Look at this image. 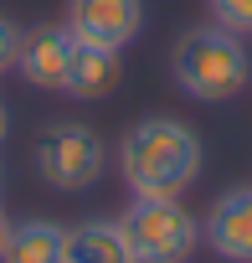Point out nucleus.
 <instances>
[{
	"mask_svg": "<svg viewBox=\"0 0 252 263\" xmlns=\"http://www.w3.org/2000/svg\"><path fill=\"white\" fill-rule=\"evenodd\" d=\"M0 263H67V227L62 222H47V217L16 222L11 237H6Z\"/></svg>",
	"mask_w": 252,
	"mask_h": 263,
	"instance_id": "obj_9",
	"label": "nucleus"
},
{
	"mask_svg": "<svg viewBox=\"0 0 252 263\" xmlns=\"http://www.w3.org/2000/svg\"><path fill=\"white\" fill-rule=\"evenodd\" d=\"M113 83H118V52L82 47L72 62V78H67V98H103V93H113Z\"/></svg>",
	"mask_w": 252,
	"mask_h": 263,
	"instance_id": "obj_10",
	"label": "nucleus"
},
{
	"mask_svg": "<svg viewBox=\"0 0 252 263\" xmlns=\"http://www.w3.org/2000/svg\"><path fill=\"white\" fill-rule=\"evenodd\" d=\"M103 171H108V145L98 140V129L72 124V119L41 129V140H36V176L52 191H62V196L93 191L103 181Z\"/></svg>",
	"mask_w": 252,
	"mask_h": 263,
	"instance_id": "obj_4",
	"label": "nucleus"
},
{
	"mask_svg": "<svg viewBox=\"0 0 252 263\" xmlns=\"http://www.w3.org/2000/svg\"><path fill=\"white\" fill-rule=\"evenodd\" d=\"M82 42L57 21V26H36L21 36V57H16V72L36 88V93H67V78H72V62H77Z\"/></svg>",
	"mask_w": 252,
	"mask_h": 263,
	"instance_id": "obj_6",
	"label": "nucleus"
},
{
	"mask_svg": "<svg viewBox=\"0 0 252 263\" xmlns=\"http://www.w3.org/2000/svg\"><path fill=\"white\" fill-rule=\"evenodd\" d=\"M118 227L134 263H191L201 248V217L180 196H134Z\"/></svg>",
	"mask_w": 252,
	"mask_h": 263,
	"instance_id": "obj_3",
	"label": "nucleus"
},
{
	"mask_svg": "<svg viewBox=\"0 0 252 263\" xmlns=\"http://www.w3.org/2000/svg\"><path fill=\"white\" fill-rule=\"evenodd\" d=\"M201 135L185 119L150 114L118 140V176L134 196H185L201 176Z\"/></svg>",
	"mask_w": 252,
	"mask_h": 263,
	"instance_id": "obj_1",
	"label": "nucleus"
},
{
	"mask_svg": "<svg viewBox=\"0 0 252 263\" xmlns=\"http://www.w3.org/2000/svg\"><path fill=\"white\" fill-rule=\"evenodd\" d=\"M6 237H11V222H6V212H0V253H6Z\"/></svg>",
	"mask_w": 252,
	"mask_h": 263,
	"instance_id": "obj_14",
	"label": "nucleus"
},
{
	"mask_svg": "<svg viewBox=\"0 0 252 263\" xmlns=\"http://www.w3.org/2000/svg\"><path fill=\"white\" fill-rule=\"evenodd\" d=\"M62 26L98 52H123L144 31V0H67Z\"/></svg>",
	"mask_w": 252,
	"mask_h": 263,
	"instance_id": "obj_5",
	"label": "nucleus"
},
{
	"mask_svg": "<svg viewBox=\"0 0 252 263\" xmlns=\"http://www.w3.org/2000/svg\"><path fill=\"white\" fill-rule=\"evenodd\" d=\"M6 135H11V114H6V103H0V145H6Z\"/></svg>",
	"mask_w": 252,
	"mask_h": 263,
	"instance_id": "obj_13",
	"label": "nucleus"
},
{
	"mask_svg": "<svg viewBox=\"0 0 252 263\" xmlns=\"http://www.w3.org/2000/svg\"><path fill=\"white\" fill-rule=\"evenodd\" d=\"M170 78L185 98L196 103H232L247 83H252V57H247V36L206 21V26H185L170 47Z\"/></svg>",
	"mask_w": 252,
	"mask_h": 263,
	"instance_id": "obj_2",
	"label": "nucleus"
},
{
	"mask_svg": "<svg viewBox=\"0 0 252 263\" xmlns=\"http://www.w3.org/2000/svg\"><path fill=\"white\" fill-rule=\"evenodd\" d=\"M206 11L216 26L237 31V36H252V0H206Z\"/></svg>",
	"mask_w": 252,
	"mask_h": 263,
	"instance_id": "obj_11",
	"label": "nucleus"
},
{
	"mask_svg": "<svg viewBox=\"0 0 252 263\" xmlns=\"http://www.w3.org/2000/svg\"><path fill=\"white\" fill-rule=\"evenodd\" d=\"M67 263H134L118 217H88L67 227Z\"/></svg>",
	"mask_w": 252,
	"mask_h": 263,
	"instance_id": "obj_8",
	"label": "nucleus"
},
{
	"mask_svg": "<svg viewBox=\"0 0 252 263\" xmlns=\"http://www.w3.org/2000/svg\"><path fill=\"white\" fill-rule=\"evenodd\" d=\"M21 26L11 21V16H0V78L6 72H16V57H21Z\"/></svg>",
	"mask_w": 252,
	"mask_h": 263,
	"instance_id": "obj_12",
	"label": "nucleus"
},
{
	"mask_svg": "<svg viewBox=\"0 0 252 263\" xmlns=\"http://www.w3.org/2000/svg\"><path fill=\"white\" fill-rule=\"evenodd\" d=\"M201 242L226 263H252V186H232L201 217Z\"/></svg>",
	"mask_w": 252,
	"mask_h": 263,
	"instance_id": "obj_7",
	"label": "nucleus"
}]
</instances>
